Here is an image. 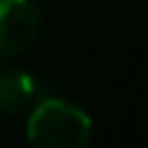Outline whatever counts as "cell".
<instances>
[{"label":"cell","instance_id":"2","mask_svg":"<svg viewBox=\"0 0 148 148\" xmlns=\"http://www.w3.org/2000/svg\"><path fill=\"white\" fill-rule=\"evenodd\" d=\"M41 11L33 0H0V58L19 55L38 38Z\"/></svg>","mask_w":148,"mask_h":148},{"label":"cell","instance_id":"3","mask_svg":"<svg viewBox=\"0 0 148 148\" xmlns=\"http://www.w3.org/2000/svg\"><path fill=\"white\" fill-rule=\"evenodd\" d=\"M41 99V82L19 69H0V115H16Z\"/></svg>","mask_w":148,"mask_h":148},{"label":"cell","instance_id":"1","mask_svg":"<svg viewBox=\"0 0 148 148\" xmlns=\"http://www.w3.org/2000/svg\"><path fill=\"white\" fill-rule=\"evenodd\" d=\"M88 112L63 99H38L27 118V140L52 148H79L90 140Z\"/></svg>","mask_w":148,"mask_h":148}]
</instances>
